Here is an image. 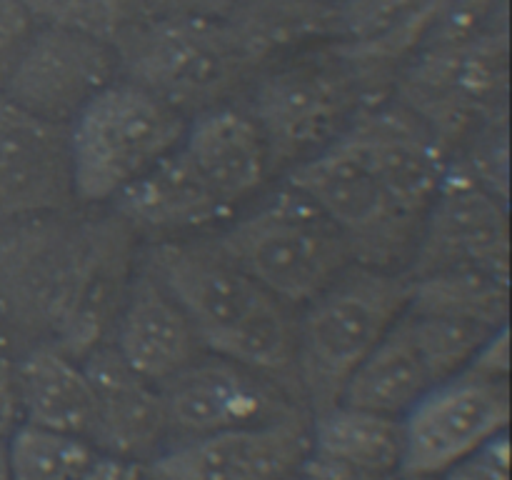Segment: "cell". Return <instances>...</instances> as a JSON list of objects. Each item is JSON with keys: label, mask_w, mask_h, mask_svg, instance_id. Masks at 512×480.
I'll list each match as a JSON object with an SVG mask.
<instances>
[{"label": "cell", "mask_w": 512, "mask_h": 480, "mask_svg": "<svg viewBox=\"0 0 512 480\" xmlns=\"http://www.w3.org/2000/svg\"><path fill=\"white\" fill-rule=\"evenodd\" d=\"M448 165V148L413 110L378 100L285 183L333 220L355 263L408 270Z\"/></svg>", "instance_id": "1"}, {"label": "cell", "mask_w": 512, "mask_h": 480, "mask_svg": "<svg viewBox=\"0 0 512 480\" xmlns=\"http://www.w3.org/2000/svg\"><path fill=\"white\" fill-rule=\"evenodd\" d=\"M138 263L178 300L208 353L275 380L305 405L295 378V308L238 268L218 240H155Z\"/></svg>", "instance_id": "2"}, {"label": "cell", "mask_w": 512, "mask_h": 480, "mask_svg": "<svg viewBox=\"0 0 512 480\" xmlns=\"http://www.w3.org/2000/svg\"><path fill=\"white\" fill-rule=\"evenodd\" d=\"M408 270L353 263L300 308L295 378L310 415L340 403L345 383L408 310Z\"/></svg>", "instance_id": "3"}, {"label": "cell", "mask_w": 512, "mask_h": 480, "mask_svg": "<svg viewBox=\"0 0 512 480\" xmlns=\"http://www.w3.org/2000/svg\"><path fill=\"white\" fill-rule=\"evenodd\" d=\"M223 253L290 308H303L355 263L343 233L285 183L215 235Z\"/></svg>", "instance_id": "4"}, {"label": "cell", "mask_w": 512, "mask_h": 480, "mask_svg": "<svg viewBox=\"0 0 512 480\" xmlns=\"http://www.w3.org/2000/svg\"><path fill=\"white\" fill-rule=\"evenodd\" d=\"M120 78L185 118L233 103L255 73L225 20L145 15L113 43Z\"/></svg>", "instance_id": "5"}, {"label": "cell", "mask_w": 512, "mask_h": 480, "mask_svg": "<svg viewBox=\"0 0 512 480\" xmlns=\"http://www.w3.org/2000/svg\"><path fill=\"white\" fill-rule=\"evenodd\" d=\"M248 90V110L263 130L275 173L328 148L360 110L378 103L335 45L263 70Z\"/></svg>", "instance_id": "6"}, {"label": "cell", "mask_w": 512, "mask_h": 480, "mask_svg": "<svg viewBox=\"0 0 512 480\" xmlns=\"http://www.w3.org/2000/svg\"><path fill=\"white\" fill-rule=\"evenodd\" d=\"M188 118L153 93L118 78L68 125L75 200L110 203L183 143Z\"/></svg>", "instance_id": "7"}, {"label": "cell", "mask_w": 512, "mask_h": 480, "mask_svg": "<svg viewBox=\"0 0 512 480\" xmlns=\"http://www.w3.org/2000/svg\"><path fill=\"white\" fill-rule=\"evenodd\" d=\"M505 90V38L470 30L433 35L400 78V105L413 110L448 148L453 138L473 133L495 115Z\"/></svg>", "instance_id": "8"}, {"label": "cell", "mask_w": 512, "mask_h": 480, "mask_svg": "<svg viewBox=\"0 0 512 480\" xmlns=\"http://www.w3.org/2000/svg\"><path fill=\"white\" fill-rule=\"evenodd\" d=\"M510 383L463 373L433 385L403 415V475L440 478L458 460L505 433Z\"/></svg>", "instance_id": "9"}, {"label": "cell", "mask_w": 512, "mask_h": 480, "mask_svg": "<svg viewBox=\"0 0 512 480\" xmlns=\"http://www.w3.org/2000/svg\"><path fill=\"white\" fill-rule=\"evenodd\" d=\"M158 390L170 443L308 413L283 385L215 353L195 358Z\"/></svg>", "instance_id": "10"}, {"label": "cell", "mask_w": 512, "mask_h": 480, "mask_svg": "<svg viewBox=\"0 0 512 480\" xmlns=\"http://www.w3.org/2000/svg\"><path fill=\"white\" fill-rule=\"evenodd\" d=\"M138 235L110 215L78 223L73 263L50 340L73 358L108 343L115 315L138 268Z\"/></svg>", "instance_id": "11"}, {"label": "cell", "mask_w": 512, "mask_h": 480, "mask_svg": "<svg viewBox=\"0 0 512 480\" xmlns=\"http://www.w3.org/2000/svg\"><path fill=\"white\" fill-rule=\"evenodd\" d=\"M478 268L510 278L508 203L490 193L465 163H450L425 215L408 275Z\"/></svg>", "instance_id": "12"}, {"label": "cell", "mask_w": 512, "mask_h": 480, "mask_svg": "<svg viewBox=\"0 0 512 480\" xmlns=\"http://www.w3.org/2000/svg\"><path fill=\"white\" fill-rule=\"evenodd\" d=\"M310 413L175 440L145 463L148 480H288L310 453Z\"/></svg>", "instance_id": "13"}, {"label": "cell", "mask_w": 512, "mask_h": 480, "mask_svg": "<svg viewBox=\"0 0 512 480\" xmlns=\"http://www.w3.org/2000/svg\"><path fill=\"white\" fill-rule=\"evenodd\" d=\"M120 78L115 48L90 35L38 25L0 98L68 128L103 88Z\"/></svg>", "instance_id": "14"}, {"label": "cell", "mask_w": 512, "mask_h": 480, "mask_svg": "<svg viewBox=\"0 0 512 480\" xmlns=\"http://www.w3.org/2000/svg\"><path fill=\"white\" fill-rule=\"evenodd\" d=\"M73 203L68 128L0 98V225L68 213Z\"/></svg>", "instance_id": "15"}, {"label": "cell", "mask_w": 512, "mask_h": 480, "mask_svg": "<svg viewBox=\"0 0 512 480\" xmlns=\"http://www.w3.org/2000/svg\"><path fill=\"white\" fill-rule=\"evenodd\" d=\"M93 385L95 413L88 443L98 453L148 463L170 443L158 385L135 373L110 343L80 358Z\"/></svg>", "instance_id": "16"}, {"label": "cell", "mask_w": 512, "mask_h": 480, "mask_svg": "<svg viewBox=\"0 0 512 480\" xmlns=\"http://www.w3.org/2000/svg\"><path fill=\"white\" fill-rule=\"evenodd\" d=\"M110 208L138 238H148V243L190 238L200 230L228 223L235 215L205 183L180 145L115 195Z\"/></svg>", "instance_id": "17"}, {"label": "cell", "mask_w": 512, "mask_h": 480, "mask_svg": "<svg viewBox=\"0 0 512 480\" xmlns=\"http://www.w3.org/2000/svg\"><path fill=\"white\" fill-rule=\"evenodd\" d=\"M108 343L135 373L155 385L208 353L178 300L140 263L125 290Z\"/></svg>", "instance_id": "18"}, {"label": "cell", "mask_w": 512, "mask_h": 480, "mask_svg": "<svg viewBox=\"0 0 512 480\" xmlns=\"http://www.w3.org/2000/svg\"><path fill=\"white\" fill-rule=\"evenodd\" d=\"M180 148L233 210L255 198L275 175L263 130L248 105L223 103L188 118Z\"/></svg>", "instance_id": "19"}, {"label": "cell", "mask_w": 512, "mask_h": 480, "mask_svg": "<svg viewBox=\"0 0 512 480\" xmlns=\"http://www.w3.org/2000/svg\"><path fill=\"white\" fill-rule=\"evenodd\" d=\"M253 73L340 40V0H243L225 18Z\"/></svg>", "instance_id": "20"}, {"label": "cell", "mask_w": 512, "mask_h": 480, "mask_svg": "<svg viewBox=\"0 0 512 480\" xmlns=\"http://www.w3.org/2000/svg\"><path fill=\"white\" fill-rule=\"evenodd\" d=\"M13 365L25 423L80 438L88 435L95 395L78 358L53 340H40L28 345Z\"/></svg>", "instance_id": "21"}, {"label": "cell", "mask_w": 512, "mask_h": 480, "mask_svg": "<svg viewBox=\"0 0 512 480\" xmlns=\"http://www.w3.org/2000/svg\"><path fill=\"white\" fill-rule=\"evenodd\" d=\"M438 385L405 313L345 383L340 403L403 418Z\"/></svg>", "instance_id": "22"}, {"label": "cell", "mask_w": 512, "mask_h": 480, "mask_svg": "<svg viewBox=\"0 0 512 480\" xmlns=\"http://www.w3.org/2000/svg\"><path fill=\"white\" fill-rule=\"evenodd\" d=\"M310 450L385 475H403V418L335 403L310 415Z\"/></svg>", "instance_id": "23"}, {"label": "cell", "mask_w": 512, "mask_h": 480, "mask_svg": "<svg viewBox=\"0 0 512 480\" xmlns=\"http://www.w3.org/2000/svg\"><path fill=\"white\" fill-rule=\"evenodd\" d=\"M410 305L418 310L458 315L488 328L508 325L510 278L478 268H450L410 275Z\"/></svg>", "instance_id": "24"}, {"label": "cell", "mask_w": 512, "mask_h": 480, "mask_svg": "<svg viewBox=\"0 0 512 480\" xmlns=\"http://www.w3.org/2000/svg\"><path fill=\"white\" fill-rule=\"evenodd\" d=\"M98 450L80 435L23 423L8 438L13 480H75Z\"/></svg>", "instance_id": "25"}, {"label": "cell", "mask_w": 512, "mask_h": 480, "mask_svg": "<svg viewBox=\"0 0 512 480\" xmlns=\"http://www.w3.org/2000/svg\"><path fill=\"white\" fill-rule=\"evenodd\" d=\"M38 25L73 30L113 45L148 15L143 0H23Z\"/></svg>", "instance_id": "26"}, {"label": "cell", "mask_w": 512, "mask_h": 480, "mask_svg": "<svg viewBox=\"0 0 512 480\" xmlns=\"http://www.w3.org/2000/svg\"><path fill=\"white\" fill-rule=\"evenodd\" d=\"M35 18L23 0H0V95L33 38Z\"/></svg>", "instance_id": "27"}, {"label": "cell", "mask_w": 512, "mask_h": 480, "mask_svg": "<svg viewBox=\"0 0 512 480\" xmlns=\"http://www.w3.org/2000/svg\"><path fill=\"white\" fill-rule=\"evenodd\" d=\"M443 480H510V440L508 430L480 445L468 458L458 460L440 475Z\"/></svg>", "instance_id": "28"}, {"label": "cell", "mask_w": 512, "mask_h": 480, "mask_svg": "<svg viewBox=\"0 0 512 480\" xmlns=\"http://www.w3.org/2000/svg\"><path fill=\"white\" fill-rule=\"evenodd\" d=\"M295 480H403V475L373 473V470L358 468L345 460L310 450L300 468L295 470Z\"/></svg>", "instance_id": "29"}, {"label": "cell", "mask_w": 512, "mask_h": 480, "mask_svg": "<svg viewBox=\"0 0 512 480\" xmlns=\"http://www.w3.org/2000/svg\"><path fill=\"white\" fill-rule=\"evenodd\" d=\"M243 0H143L148 15L225 20Z\"/></svg>", "instance_id": "30"}, {"label": "cell", "mask_w": 512, "mask_h": 480, "mask_svg": "<svg viewBox=\"0 0 512 480\" xmlns=\"http://www.w3.org/2000/svg\"><path fill=\"white\" fill-rule=\"evenodd\" d=\"M468 373L480 375V378L488 380H508L510 378V333L508 325L495 330L488 340L483 343V348L475 353V358L470 360Z\"/></svg>", "instance_id": "31"}, {"label": "cell", "mask_w": 512, "mask_h": 480, "mask_svg": "<svg viewBox=\"0 0 512 480\" xmlns=\"http://www.w3.org/2000/svg\"><path fill=\"white\" fill-rule=\"evenodd\" d=\"M23 423V403H20L15 365L0 355V440H8Z\"/></svg>", "instance_id": "32"}, {"label": "cell", "mask_w": 512, "mask_h": 480, "mask_svg": "<svg viewBox=\"0 0 512 480\" xmlns=\"http://www.w3.org/2000/svg\"><path fill=\"white\" fill-rule=\"evenodd\" d=\"M75 480H148V478H145L143 463L115 458V455H108V453H95V458L85 465V470Z\"/></svg>", "instance_id": "33"}, {"label": "cell", "mask_w": 512, "mask_h": 480, "mask_svg": "<svg viewBox=\"0 0 512 480\" xmlns=\"http://www.w3.org/2000/svg\"><path fill=\"white\" fill-rule=\"evenodd\" d=\"M495 0H453V15L465 25H475L490 8Z\"/></svg>", "instance_id": "34"}, {"label": "cell", "mask_w": 512, "mask_h": 480, "mask_svg": "<svg viewBox=\"0 0 512 480\" xmlns=\"http://www.w3.org/2000/svg\"><path fill=\"white\" fill-rule=\"evenodd\" d=\"M0 480H13L8 460V440H0Z\"/></svg>", "instance_id": "35"}, {"label": "cell", "mask_w": 512, "mask_h": 480, "mask_svg": "<svg viewBox=\"0 0 512 480\" xmlns=\"http://www.w3.org/2000/svg\"><path fill=\"white\" fill-rule=\"evenodd\" d=\"M403 480H438L433 475H403Z\"/></svg>", "instance_id": "36"}, {"label": "cell", "mask_w": 512, "mask_h": 480, "mask_svg": "<svg viewBox=\"0 0 512 480\" xmlns=\"http://www.w3.org/2000/svg\"><path fill=\"white\" fill-rule=\"evenodd\" d=\"M288 480H295V475H293V478H288Z\"/></svg>", "instance_id": "37"}]
</instances>
